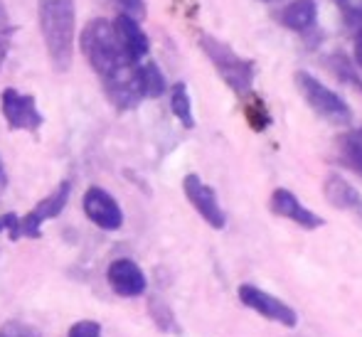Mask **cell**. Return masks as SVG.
I'll use <instances>...</instances> for the list:
<instances>
[{
  "label": "cell",
  "mask_w": 362,
  "mask_h": 337,
  "mask_svg": "<svg viewBox=\"0 0 362 337\" xmlns=\"http://www.w3.org/2000/svg\"><path fill=\"white\" fill-rule=\"evenodd\" d=\"M239 300H242L247 308L257 310L259 315L274 320V323H281L284 328H296L298 325V315L291 305L284 303L281 298L267 293V290L257 288L252 283H242L239 285Z\"/></svg>",
  "instance_id": "5b68a950"
},
{
  "label": "cell",
  "mask_w": 362,
  "mask_h": 337,
  "mask_svg": "<svg viewBox=\"0 0 362 337\" xmlns=\"http://www.w3.org/2000/svg\"><path fill=\"white\" fill-rule=\"evenodd\" d=\"M37 13L40 30H42L45 45H47V52L54 69L67 71L72 67L76 35L74 0H37Z\"/></svg>",
  "instance_id": "7a4b0ae2"
},
{
  "label": "cell",
  "mask_w": 362,
  "mask_h": 337,
  "mask_svg": "<svg viewBox=\"0 0 362 337\" xmlns=\"http://www.w3.org/2000/svg\"><path fill=\"white\" fill-rule=\"evenodd\" d=\"M247 119H249V124L254 126V131H264L269 126V111L264 109V104L262 101H254V106H249L247 109Z\"/></svg>",
  "instance_id": "ffe728a7"
},
{
  "label": "cell",
  "mask_w": 362,
  "mask_h": 337,
  "mask_svg": "<svg viewBox=\"0 0 362 337\" xmlns=\"http://www.w3.org/2000/svg\"><path fill=\"white\" fill-rule=\"evenodd\" d=\"M69 200V182H62L57 190L52 192L49 197H45L28 217L20 219V237H33L37 239L40 237V227H42L45 219H52L57 217L59 212L64 209V204Z\"/></svg>",
  "instance_id": "9c48e42d"
},
{
  "label": "cell",
  "mask_w": 362,
  "mask_h": 337,
  "mask_svg": "<svg viewBox=\"0 0 362 337\" xmlns=\"http://www.w3.org/2000/svg\"><path fill=\"white\" fill-rule=\"evenodd\" d=\"M170 109L175 114V119L180 121L185 129H192L195 126V119H192V106H190V94H187L185 84H175L170 91Z\"/></svg>",
  "instance_id": "9a60e30c"
},
{
  "label": "cell",
  "mask_w": 362,
  "mask_h": 337,
  "mask_svg": "<svg viewBox=\"0 0 362 337\" xmlns=\"http://www.w3.org/2000/svg\"><path fill=\"white\" fill-rule=\"evenodd\" d=\"M121 3V10H124V15H131L134 20L144 18V0H119Z\"/></svg>",
  "instance_id": "cb8c5ba5"
},
{
  "label": "cell",
  "mask_w": 362,
  "mask_h": 337,
  "mask_svg": "<svg viewBox=\"0 0 362 337\" xmlns=\"http://www.w3.org/2000/svg\"><path fill=\"white\" fill-rule=\"evenodd\" d=\"M200 47L205 49V54L210 57V62L215 64L224 81L229 84V89L237 94H249L254 84V64L249 59L239 57L229 45L219 42L212 35H202Z\"/></svg>",
  "instance_id": "3957f363"
},
{
  "label": "cell",
  "mask_w": 362,
  "mask_h": 337,
  "mask_svg": "<svg viewBox=\"0 0 362 337\" xmlns=\"http://www.w3.org/2000/svg\"><path fill=\"white\" fill-rule=\"evenodd\" d=\"M360 136H362V131H360Z\"/></svg>",
  "instance_id": "83f0119b"
},
{
  "label": "cell",
  "mask_w": 362,
  "mask_h": 337,
  "mask_svg": "<svg viewBox=\"0 0 362 337\" xmlns=\"http://www.w3.org/2000/svg\"><path fill=\"white\" fill-rule=\"evenodd\" d=\"M296 86H298L305 104H308L323 121L335 124V126L350 124V119H353L350 106L345 104L333 89H328L323 81L315 79L313 74H308V71H296Z\"/></svg>",
  "instance_id": "277c9868"
},
{
  "label": "cell",
  "mask_w": 362,
  "mask_h": 337,
  "mask_svg": "<svg viewBox=\"0 0 362 337\" xmlns=\"http://www.w3.org/2000/svg\"><path fill=\"white\" fill-rule=\"evenodd\" d=\"M69 337H101V325L96 320H79L72 325Z\"/></svg>",
  "instance_id": "7402d4cb"
},
{
  "label": "cell",
  "mask_w": 362,
  "mask_h": 337,
  "mask_svg": "<svg viewBox=\"0 0 362 337\" xmlns=\"http://www.w3.org/2000/svg\"><path fill=\"white\" fill-rule=\"evenodd\" d=\"M0 170H3V165H0Z\"/></svg>",
  "instance_id": "4316f807"
},
{
  "label": "cell",
  "mask_w": 362,
  "mask_h": 337,
  "mask_svg": "<svg viewBox=\"0 0 362 337\" xmlns=\"http://www.w3.org/2000/svg\"><path fill=\"white\" fill-rule=\"evenodd\" d=\"M323 190H325V200L333 204V207H338L340 212H348L350 217H355L362 224V195L345 177L330 175L325 180Z\"/></svg>",
  "instance_id": "7c38bea8"
},
{
  "label": "cell",
  "mask_w": 362,
  "mask_h": 337,
  "mask_svg": "<svg viewBox=\"0 0 362 337\" xmlns=\"http://www.w3.org/2000/svg\"><path fill=\"white\" fill-rule=\"evenodd\" d=\"M8 42H10V20H8V10H5L3 0H0V67H3V59L8 54Z\"/></svg>",
  "instance_id": "44dd1931"
},
{
  "label": "cell",
  "mask_w": 362,
  "mask_h": 337,
  "mask_svg": "<svg viewBox=\"0 0 362 337\" xmlns=\"http://www.w3.org/2000/svg\"><path fill=\"white\" fill-rule=\"evenodd\" d=\"M338 8L343 13L345 23L360 32L362 30V0H338Z\"/></svg>",
  "instance_id": "d6986e66"
},
{
  "label": "cell",
  "mask_w": 362,
  "mask_h": 337,
  "mask_svg": "<svg viewBox=\"0 0 362 337\" xmlns=\"http://www.w3.org/2000/svg\"><path fill=\"white\" fill-rule=\"evenodd\" d=\"M272 209H274V214H279V217H286V219H291V222L300 224L303 229L323 227V217H318L313 209L303 207V204L298 202V197H296L291 190H286V187H279V190H274Z\"/></svg>",
  "instance_id": "8fae6325"
},
{
  "label": "cell",
  "mask_w": 362,
  "mask_h": 337,
  "mask_svg": "<svg viewBox=\"0 0 362 337\" xmlns=\"http://www.w3.org/2000/svg\"><path fill=\"white\" fill-rule=\"evenodd\" d=\"M139 76H141V89H144V96L156 99V96H160L163 91H165V79H163L160 69H158L153 62L146 64V67H141Z\"/></svg>",
  "instance_id": "2e32d148"
},
{
  "label": "cell",
  "mask_w": 362,
  "mask_h": 337,
  "mask_svg": "<svg viewBox=\"0 0 362 337\" xmlns=\"http://www.w3.org/2000/svg\"><path fill=\"white\" fill-rule=\"evenodd\" d=\"M81 52L86 54L89 64L101 76L106 94L119 109H131L141 101L139 62L126 54L119 35L109 20H91L81 32Z\"/></svg>",
  "instance_id": "6da1fadb"
},
{
  "label": "cell",
  "mask_w": 362,
  "mask_h": 337,
  "mask_svg": "<svg viewBox=\"0 0 362 337\" xmlns=\"http://www.w3.org/2000/svg\"><path fill=\"white\" fill-rule=\"evenodd\" d=\"M340 153H343L345 165H350L355 172L362 175V136L345 138V141L340 143Z\"/></svg>",
  "instance_id": "e0dca14e"
},
{
  "label": "cell",
  "mask_w": 362,
  "mask_h": 337,
  "mask_svg": "<svg viewBox=\"0 0 362 337\" xmlns=\"http://www.w3.org/2000/svg\"><path fill=\"white\" fill-rule=\"evenodd\" d=\"M315 18H318V5H315V0H291L286 8L279 13V20H281L288 30H296V32L310 30L315 25Z\"/></svg>",
  "instance_id": "5bb4252c"
},
{
  "label": "cell",
  "mask_w": 362,
  "mask_h": 337,
  "mask_svg": "<svg viewBox=\"0 0 362 337\" xmlns=\"http://www.w3.org/2000/svg\"><path fill=\"white\" fill-rule=\"evenodd\" d=\"M264 3H274V0H264Z\"/></svg>",
  "instance_id": "484cf974"
},
{
  "label": "cell",
  "mask_w": 362,
  "mask_h": 337,
  "mask_svg": "<svg viewBox=\"0 0 362 337\" xmlns=\"http://www.w3.org/2000/svg\"><path fill=\"white\" fill-rule=\"evenodd\" d=\"M0 337H37V333L30 330L28 325L8 323V325H3V330H0Z\"/></svg>",
  "instance_id": "603a6c76"
},
{
  "label": "cell",
  "mask_w": 362,
  "mask_h": 337,
  "mask_svg": "<svg viewBox=\"0 0 362 337\" xmlns=\"http://www.w3.org/2000/svg\"><path fill=\"white\" fill-rule=\"evenodd\" d=\"M151 313H153V318H156L158 328H163L165 333H180V328H177L175 318H173L170 308H168L165 303H158V300H151Z\"/></svg>",
  "instance_id": "ac0fdd59"
},
{
  "label": "cell",
  "mask_w": 362,
  "mask_h": 337,
  "mask_svg": "<svg viewBox=\"0 0 362 337\" xmlns=\"http://www.w3.org/2000/svg\"><path fill=\"white\" fill-rule=\"evenodd\" d=\"M182 190H185V197L190 200V204L200 212V217L205 219L210 227L224 229L227 214H224V209L219 207L217 195L210 185H205L197 175H187L185 180H182Z\"/></svg>",
  "instance_id": "52a82bcc"
},
{
  "label": "cell",
  "mask_w": 362,
  "mask_h": 337,
  "mask_svg": "<svg viewBox=\"0 0 362 337\" xmlns=\"http://www.w3.org/2000/svg\"><path fill=\"white\" fill-rule=\"evenodd\" d=\"M355 59H358V64L362 67V30L358 32V37H355Z\"/></svg>",
  "instance_id": "d4e9b609"
},
{
  "label": "cell",
  "mask_w": 362,
  "mask_h": 337,
  "mask_svg": "<svg viewBox=\"0 0 362 337\" xmlns=\"http://www.w3.org/2000/svg\"><path fill=\"white\" fill-rule=\"evenodd\" d=\"M84 212L96 227L106 229V232H116L124 224V212L116 204L114 197L101 187H89L84 195Z\"/></svg>",
  "instance_id": "ba28073f"
},
{
  "label": "cell",
  "mask_w": 362,
  "mask_h": 337,
  "mask_svg": "<svg viewBox=\"0 0 362 337\" xmlns=\"http://www.w3.org/2000/svg\"><path fill=\"white\" fill-rule=\"evenodd\" d=\"M114 30H116V35H119L121 45H124L126 54H129L134 62H141L148 54V49H151V45H148V37L144 30H141L139 20L121 13L119 18L114 20Z\"/></svg>",
  "instance_id": "4fadbf2b"
},
{
  "label": "cell",
  "mask_w": 362,
  "mask_h": 337,
  "mask_svg": "<svg viewBox=\"0 0 362 337\" xmlns=\"http://www.w3.org/2000/svg\"><path fill=\"white\" fill-rule=\"evenodd\" d=\"M106 278H109L111 288L119 295H124V298H136V295L144 293L148 285L144 271H141L136 261H131V259H119V261L111 264Z\"/></svg>",
  "instance_id": "30bf717a"
},
{
  "label": "cell",
  "mask_w": 362,
  "mask_h": 337,
  "mask_svg": "<svg viewBox=\"0 0 362 337\" xmlns=\"http://www.w3.org/2000/svg\"><path fill=\"white\" fill-rule=\"evenodd\" d=\"M0 109L8 121L10 129H25V131H37L42 124V114L35 106V99L28 94H20L15 89H5L0 96Z\"/></svg>",
  "instance_id": "8992f818"
}]
</instances>
